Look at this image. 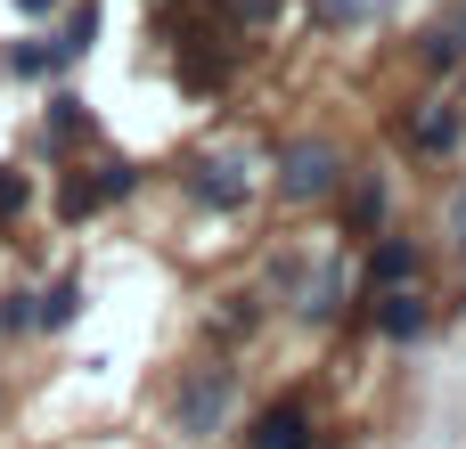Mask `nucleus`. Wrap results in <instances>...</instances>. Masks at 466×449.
Segmentation results:
<instances>
[{
  "instance_id": "obj_6",
  "label": "nucleus",
  "mask_w": 466,
  "mask_h": 449,
  "mask_svg": "<svg viewBox=\"0 0 466 449\" xmlns=\"http://www.w3.org/2000/svg\"><path fill=\"white\" fill-rule=\"evenodd\" d=\"M377 221H385V172H360V188L344 205V237H377Z\"/></svg>"
},
{
  "instance_id": "obj_10",
  "label": "nucleus",
  "mask_w": 466,
  "mask_h": 449,
  "mask_svg": "<svg viewBox=\"0 0 466 449\" xmlns=\"http://www.w3.org/2000/svg\"><path fill=\"white\" fill-rule=\"evenodd\" d=\"M74 311H82V278H57V286L41 294V311H33V319H41V327H66Z\"/></svg>"
},
{
  "instance_id": "obj_8",
  "label": "nucleus",
  "mask_w": 466,
  "mask_h": 449,
  "mask_svg": "<svg viewBox=\"0 0 466 449\" xmlns=\"http://www.w3.org/2000/svg\"><path fill=\"white\" fill-rule=\"evenodd\" d=\"M90 33H98V16H90V8H74V16L57 25V41H49V65H74V57L90 49Z\"/></svg>"
},
{
  "instance_id": "obj_4",
  "label": "nucleus",
  "mask_w": 466,
  "mask_h": 449,
  "mask_svg": "<svg viewBox=\"0 0 466 449\" xmlns=\"http://www.w3.org/2000/svg\"><path fill=\"white\" fill-rule=\"evenodd\" d=\"M188 196H205V205H221V213L246 205V164H238V155H205V164L188 172Z\"/></svg>"
},
{
  "instance_id": "obj_14",
  "label": "nucleus",
  "mask_w": 466,
  "mask_h": 449,
  "mask_svg": "<svg viewBox=\"0 0 466 449\" xmlns=\"http://www.w3.org/2000/svg\"><path fill=\"white\" fill-rule=\"evenodd\" d=\"M246 16H254V25H262V16H279V0H246Z\"/></svg>"
},
{
  "instance_id": "obj_13",
  "label": "nucleus",
  "mask_w": 466,
  "mask_h": 449,
  "mask_svg": "<svg viewBox=\"0 0 466 449\" xmlns=\"http://www.w3.org/2000/svg\"><path fill=\"white\" fill-rule=\"evenodd\" d=\"M25 196H33L25 172H0V213H25Z\"/></svg>"
},
{
  "instance_id": "obj_7",
  "label": "nucleus",
  "mask_w": 466,
  "mask_h": 449,
  "mask_svg": "<svg viewBox=\"0 0 466 449\" xmlns=\"http://www.w3.org/2000/svg\"><path fill=\"white\" fill-rule=\"evenodd\" d=\"M377 327H385L393 344H410V335H426V303H418L410 286H393V294H385V311H377Z\"/></svg>"
},
{
  "instance_id": "obj_15",
  "label": "nucleus",
  "mask_w": 466,
  "mask_h": 449,
  "mask_svg": "<svg viewBox=\"0 0 466 449\" xmlns=\"http://www.w3.org/2000/svg\"><path fill=\"white\" fill-rule=\"evenodd\" d=\"M16 8H25V16H41V8H49V0H16Z\"/></svg>"
},
{
  "instance_id": "obj_3",
  "label": "nucleus",
  "mask_w": 466,
  "mask_h": 449,
  "mask_svg": "<svg viewBox=\"0 0 466 449\" xmlns=\"http://www.w3.org/2000/svg\"><path fill=\"white\" fill-rule=\"evenodd\" d=\"M246 449H319V425H311L303 401H279V409L254 417V442H246Z\"/></svg>"
},
{
  "instance_id": "obj_9",
  "label": "nucleus",
  "mask_w": 466,
  "mask_h": 449,
  "mask_svg": "<svg viewBox=\"0 0 466 449\" xmlns=\"http://www.w3.org/2000/svg\"><path fill=\"white\" fill-rule=\"evenodd\" d=\"M410 139H418V147H426V155H442V147H451V139H459V106H442V98H434V106H426V115H418V131H410Z\"/></svg>"
},
{
  "instance_id": "obj_11",
  "label": "nucleus",
  "mask_w": 466,
  "mask_h": 449,
  "mask_svg": "<svg viewBox=\"0 0 466 449\" xmlns=\"http://www.w3.org/2000/svg\"><path fill=\"white\" fill-rule=\"evenodd\" d=\"M74 131H90V115H82V98H49V147H66Z\"/></svg>"
},
{
  "instance_id": "obj_5",
  "label": "nucleus",
  "mask_w": 466,
  "mask_h": 449,
  "mask_svg": "<svg viewBox=\"0 0 466 449\" xmlns=\"http://www.w3.org/2000/svg\"><path fill=\"white\" fill-rule=\"evenodd\" d=\"M418 262H426V254H418L410 237H385V245L369 254V270H360V278H369V286H410V278H418Z\"/></svg>"
},
{
  "instance_id": "obj_1",
  "label": "nucleus",
  "mask_w": 466,
  "mask_h": 449,
  "mask_svg": "<svg viewBox=\"0 0 466 449\" xmlns=\"http://www.w3.org/2000/svg\"><path fill=\"white\" fill-rule=\"evenodd\" d=\"M344 188V147L336 139H287L279 147V205H319Z\"/></svg>"
},
{
  "instance_id": "obj_16",
  "label": "nucleus",
  "mask_w": 466,
  "mask_h": 449,
  "mask_svg": "<svg viewBox=\"0 0 466 449\" xmlns=\"http://www.w3.org/2000/svg\"><path fill=\"white\" fill-rule=\"evenodd\" d=\"M459 229H466V205H459Z\"/></svg>"
},
{
  "instance_id": "obj_12",
  "label": "nucleus",
  "mask_w": 466,
  "mask_h": 449,
  "mask_svg": "<svg viewBox=\"0 0 466 449\" xmlns=\"http://www.w3.org/2000/svg\"><path fill=\"white\" fill-rule=\"evenodd\" d=\"M98 205H106V188H98V180H82V172H74V180H66V196H57V213H66V221H82V213H98Z\"/></svg>"
},
{
  "instance_id": "obj_2",
  "label": "nucleus",
  "mask_w": 466,
  "mask_h": 449,
  "mask_svg": "<svg viewBox=\"0 0 466 449\" xmlns=\"http://www.w3.org/2000/svg\"><path fill=\"white\" fill-rule=\"evenodd\" d=\"M229 401H238V368H221V360H213V368H197V376H188V393L172 401V434H180V442H205V434L229 417Z\"/></svg>"
}]
</instances>
